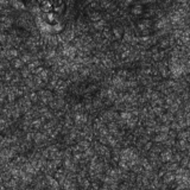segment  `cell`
I'll use <instances>...</instances> for the list:
<instances>
[{
	"label": "cell",
	"instance_id": "7a4b0ae2",
	"mask_svg": "<svg viewBox=\"0 0 190 190\" xmlns=\"http://www.w3.org/2000/svg\"><path fill=\"white\" fill-rule=\"evenodd\" d=\"M46 20H48V23H49V24H51V25H54V24H56L57 18H56V16L54 14V12H50V13H46Z\"/></svg>",
	"mask_w": 190,
	"mask_h": 190
},
{
	"label": "cell",
	"instance_id": "6da1fadb",
	"mask_svg": "<svg viewBox=\"0 0 190 190\" xmlns=\"http://www.w3.org/2000/svg\"><path fill=\"white\" fill-rule=\"evenodd\" d=\"M39 7H40L42 12H44L45 14L54 11V5H52V2L50 0H43V1H40L39 2Z\"/></svg>",
	"mask_w": 190,
	"mask_h": 190
},
{
	"label": "cell",
	"instance_id": "3957f363",
	"mask_svg": "<svg viewBox=\"0 0 190 190\" xmlns=\"http://www.w3.org/2000/svg\"><path fill=\"white\" fill-rule=\"evenodd\" d=\"M38 1V4H39V2H40V1H43V0H37Z\"/></svg>",
	"mask_w": 190,
	"mask_h": 190
}]
</instances>
